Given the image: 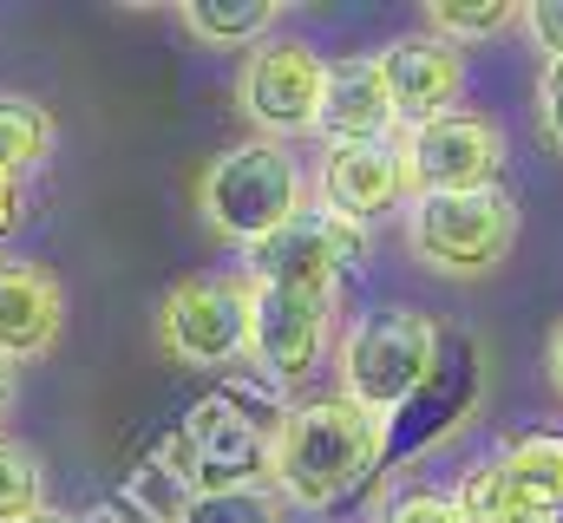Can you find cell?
<instances>
[{"label": "cell", "instance_id": "19", "mask_svg": "<svg viewBox=\"0 0 563 523\" xmlns=\"http://www.w3.org/2000/svg\"><path fill=\"white\" fill-rule=\"evenodd\" d=\"M40 504H46V465H40V452L0 432V523H20Z\"/></svg>", "mask_w": 563, "mask_h": 523}, {"label": "cell", "instance_id": "13", "mask_svg": "<svg viewBox=\"0 0 563 523\" xmlns=\"http://www.w3.org/2000/svg\"><path fill=\"white\" fill-rule=\"evenodd\" d=\"M380 79H387V99H394V119L400 125H426L439 112H459V92H465V53L432 40V33H400L374 53Z\"/></svg>", "mask_w": 563, "mask_h": 523}, {"label": "cell", "instance_id": "14", "mask_svg": "<svg viewBox=\"0 0 563 523\" xmlns=\"http://www.w3.org/2000/svg\"><path fill=\"white\" fill-rule=\"evenodd\" d=\"M66 288L46 262L0 256V367H33L59 347Z\"/></svg>", "mask_w": 563, "mask_h": 523}, {"label": "cell", "instance_id": "25", "mask_svg": "<svg viewBox=\"0 0 563 523\" xmlns=\"http://www.w3.org/2000/svg\"><path fill=\"white\" fill-rule=\"evenodd\" d=\"M551 387L563 399V321H558V334H551Z\"/></svg>", "mask_w": 563, "mask_h": 523}, {"label": "cell", "instance_id": "17", "mask_svg": "<svg viewBox=\"0 0 563 523\" xmlns=\"http://www.w3.org/2000/svg\"><path fill=\"white\" fill-rule=\"evenodd\" d=\"M53 144H59V125H53V112H46L40 99L0 92V170H7V177L40 170V164L53 157Z\"/></svg>", "mask_w": 563, "mask_h": 523}, {"label": "cell", "instance_id": "16", "mask_svg": "<svg viewBox=\"0 0 563 523\" xmlns=\"http://www.w3.org/2000/svg\"><path fill=\"white\" fill-rule=\"evenodd\" d=\"M282 7L276 0H190L184 7V26H190V40H203V46H263L269 33H276Z\"/></svg>", "mask_w": 563, "mask_h": 523}, {"label": "cell", "instance_id": "15", "mask_svg": "<svg viewBox=\"0 0 563 523\" xmlns=\"http://www.w3.org/2000/svg\"><path fill=\"white\" fill-rule=\"evenodd\" d=\"M394 131H400V119H394V99H387V79H380L374 53L328 59L314 137L321 144H387Z\"/></svg>", "mask_w": 563, "mask_h": 523}, {"label": "cell", "instance_id": "20", "mask_svg": "<svg viewBox=\"0 0 563 523\" xmlns=\"http://www.w3.org/2000/svg\"><path fill=\"white\" fill-rule=\"evenodd\" d=\"M282 504L269 485H236V491H197L177 523H282Z\"/></svg>", "mask_w": 563, "mask_h": 523}, {"label": "cell", "instance_id": "1", "mask_svg": "<svg viewBox=\"0 0 563 523\" xmlns=\"http://www.w3.org/2000/svg\"><path fill=\"white\" fill-rule=\"evenodd\" d=\"M387 465V419L361 412L341 392L282 405L269 432V491L295 511H334Z\"/></svg>", "mask_w": 563, "mask_h": 523}, {"label": "cell", "instance_id": "5", "mask_svg": "<svg viewBox=\"0 0 563 523\" xmlns=\"http://www.w3.org/2000/svg\"><path fill=\"white\" fill-rule=\"evenodd\" d=\"M250 301L256 281L236 275H190L157 308V354L170 367H236L250 360Z\"/></svg>", "mask_w": 563, "mask_h": 523}, {"label": "cell", "instance_id": "9", "mask_svg": "<svg viewBox=\"0 0 563 523\" xmlns=\"http://www.w3.org/2000/svg\"><path fill=\"white\" fill-rule=\"evenodd\" d=\"M367 262V230L301 203L276 236H263L256 249H243L250 281H276V288H334L347 268Z\"/></svg>", "mask_w": 563, "mask_h": 523}, {"label": "cell", "instance_id": "6", "mask_svg": "<svg viewBox=\"0 0 563 523\" xmlns=\"http://www.w3.org/2000/svg\"><path fill=\"white\" fill-rule=\"evenodd\" d=\"M400 144V170H407V203L413 197H465V190H498L505 183V125L485 112H439L426 125H407Z\"/></svg>", "mask_w": 563, "mask_h": 523}, {"label": "cell", "instance_id": "26", "mask_svg": "<svg viewBox=\"0 0 563 523\" xmlns=\"http://www.w3.org/2000/svg\"><path fill=\"white\" fill-rule=\"evenodd\" d=\"M20 523H79L73 511H59V504H40V511H26Z\"/></svg>", "mask_w": 563, "mask_h": 523}, {"label": "cell", "instance_id": "23", "mask_svg": "<svg viewBox=\"0 0 563 523\" xmlns=\"http://www.w3.org/2000/svg\"><path fill=\"white\" fill-rule=\"evenodd\" d=\"M538 131L551 151H563V59H551L538 73Z\"/></svg>", "mask_w": 563, "mask_h": 523}, {"label": "cell", "instance_id": "11", "mask_svg": "<svg viewBox=\"0 0 563 523\" xmlns=\"http://www.w3.org/2000/svg\"><path fill=\"white\" fill-rule=\"evenodd\" d=\"M269 419H250L230 392H210L190 405L184 438L197 458V491H236V485H269Z\"/></svg>", "mask_w": 563, "mask_h": 523}, {"label": "cell", "instance_id": "10", "mask_svg": "<svg viewBox=\"0 0 563 523\" xmlns=\"http://www.w3.org/2000/svg\"><path fill=\"white\" fill-rule=\"evenodd\" d=\"M308 203L374 230L380 216L407 210V170H400V144H321L314 170H308Z\"/></svg>", "mask_w": 563, "mask_h": 523}, {"label": "cell", "instance_id": "2", "mask_svg": "<svg viewBox=\"0 0 563 523\" xmlns=\"http://www.w3.org/2000/svg\"><path fill=\"white\" fill-rule=\"evenodd\" d=\"M439 360H445L439 321H432L426 308L387 301V308L361 314V321L341 334V347H334V380H341V387L334 392L394 425V419L420 399L426 380L439 374Z\"/></svg>", "mask_w": 563, "mask_h": 523}, {"label": "cell", "instance_id": "24", "mask_svg": "<svg viewBox=\"0 0 563 523\" xmlns=\"http://www.w3.org/2000/svg\"><path fill=\"white\" fill-rule=\"evenodd\" d=\"M20 216H26V190H20V177L0 170V256H7V236L20 230Z\"/></svg>", "mask_w": 563, "mask_h": 523}, {"label": "cell", "instance_id": "21", "mask_svg": "<svg viewBox=\"0 0 563 523\" xmlns=\"http://www.w3.org/2000/svg\"><path fill=\"white\" fill-rule=\"evenodd\" d=\"M380 523H465L459 518V504H452V491H400V498H387V511Z\"/></svg>", "mask_w": 563, "mask_h": 523}, {"label": "cell", "instance_id": "27", "mask_svg": "<svg viewBox=\"0 0 563 523\" xmlns=\"http://www.w3.org/2000/svg\"><path fill=\"white\" fill-rule=\"evenodd\" d=\"M7 412H13V367H0V425H7Z\"/></svg>", "mask_w": 563, "mask_h": 523}, {"label": "cell", "instance_id": "22", "mask_svg": "<svg viewBox=\"0 0 563 523\" xmlns=\"http://www.w3.org/2000/svg\"><path fill=\"white\" fill-rule=\"evenodd\" d=\"M518 26L531 33V46L544 53V66H551V59H563V0H531Z\"/></svg>", "mask_w": 563, "mask_h": 523}, {"label": "cell", "instance_id": "8", "mask_svg": "<svg viewBox=\"0 0 563 523\" xmlns=\"http://www.w3.org/2000/svg\"><path fill=\"white\" fill-rule=\"evenodd\" d=\"M334 341V288H276L256 281L250 301V367L269 387H301Z\"/></svg>", "mask_w": 563, "mask_h": 523}, {"label": "cell", "instance_id": "28", "mask_svg": "<svg viewBox=\"0 0 563 523\" xmlns=\"http://www.w3.org/2000/svg\"><path fill=\"white\" fill-rule=\"evenodd\" d=\"M558 523H563V518H558Z\"/></svg>", "mask_w": 563, "mask_h": 523}, {"label": "cell", "instance_id": "3", "mask_svg": "<svg viewBox=\"0 0 563 523\" xmlns=\"http://www.w3.org/2000/svg\"><path fill=\"white\" fill-rule=\"evenodd\" d=\"M301 203H308V170L288 144H269V137H243L217 151L197 177L203 230L236 249H256L263 236H276Z\"/></svg>", "mask_w": 563, "mask_h": 523}, {"label": "cell", "instance_id": "18", "mask_svg": "<svg viewBox=\"0 0 563 523\" xmlns=\"http://www.w3.org/2000/svg\"><path fill=\"white\" fill-rule=\"evenodd\" d=\"M525 20V7L518 0H432L426 7V33L432 40H445V46H478V40H498V33H511Z\"/></svg>", "mask_w": 563, "mask_h": 523}, {"label": "cell", "instance_id": "12", "mask_svg": "<svg viewBox=\"0 0 563 523\" xmlns=\"http://www.w3.org/2000/svg\"><path fill=\"white\" fill-rule=\"evenodd\" d=\"M563 518V425H525L492 452V523Z\"/></svg>", "mask_w": 563, "mask_h": 523}, {"label": "cell", "instance_id": "7", "mask_svg": "<svg viewBox=\"0 0 563 523\" xmlns=\"http://www.w3.org/2000/svg\"><path fill=\"white\" fill-rule=\"evenodd\" d=\"M321 79H328V59L295 40V33H269L263 46L243 53V73H236V112L256 125V137L269 144H295L314 131L321 112Z\"/></svg>", "mask_w": 563, "mask_h": 523}, {"label": "cell", "instance_id": "4", "mask_svg": "<svg viewBox=\"0 0 563 523\" xmlns=\"http://www.w3.org/2000/svg\"><path fill=\"white\" fill-rule=\"evenodd\" d=\"M407 249L445 281H478L518 249V197L465 190V197H413L407 203Z\"/></svg>", "mask_w": 563, "mask_h": 523}]
</instances>
